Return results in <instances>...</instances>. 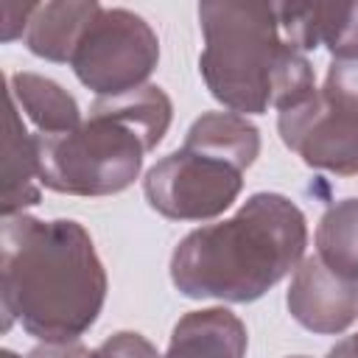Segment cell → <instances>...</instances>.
<instances>
[{
  "label": "cell",
  "instance_id": "cell-1",
  "mask_svg": "<svg viewBox=\"0 0 358 358\" xmlns=\"http://www.w3.org/2000/svg\"><path fill=\"white\" fill-rule=\"evenodd\" d=\"M106 268L73 218L8 215L0 227L3 330L14 322L48 344L78 341L106 302Z\"/></svg>",
  "mask_w": 358,
  "mask_h": 358
},
{
  "label": "cell",
  "instance_id": "cell-2",
  "mask_svg": "<svg viewBox=\"0 0 358 358\" xmlns=\"http://www.w3.org/2000/svg\"><path fill=\"white\" fill-rule=\"evenodd\" d=\"M305 213L282 193H252L235 215L187 232L171 282L187 299L255 302L305 260Z\"/></svg>",
  "mask_w": 358,
  "mask_h": 358
},
{
  "label": "cell",
  "instance_id": "cell-3",
  "mask_svg": "<svg viewBox=\"0 0 358 358\" xmlns=\"http://www.w3.org/2000/svg\"><path fill=\"white\" fill-rule=\"evenodd\" d=\"M204 48L199 73L210 95L235 115L277 112L316 92L308 53L296 50L277 17V3L204 0L199 3Z\"/></svg>",
  "mask_w": 358,
  "mask_h": 358
},
{
  "label": "cell",
  "instance_id": "cell-4",
  "mask_svg": "<svg viewBox=\"0 0 358 358\" xmlns=\"http://www.w3.org/2000/svg\"><path fill=\"white\" fill-rule=\"evenodd\" d=\"M173 120V103L157 84L95 98L90 117L67 134H36L39 182L67 196H115L134 185L143 157Z\"/></svg>",
  "mask_w": 358,
  "mask_h": 358
},
{
  "label": "cell",
  "instance_id": "cell-5",
  "mask_svg": "<svg viewBox=\"0 0 358 358\" xmlns=\"http://www.w3.org/2000/svg\"><path fill=\"white\" fill-rule=\"evenodd\" d=\"M257 154L232 131L193 123L182 148L148 168L143 193L151 210L171 221H210L243 190V171Z\"/></svg>",
  "mask_w": 358,
  "mask_h": 358
},
{
  "label": "cell",
  "instance_id": "cell-6",
  "mask_svg": "<svg viewBox=\"0 0 358 358\" xmlns=\"http://www.w3.org/2000/svg\"><path fill=\"white\" fill-rule=\"evenodd\" d=\"M159 62L154 28L129 8H103L87 25L70 67L98 98H112L145 87Z\"/></svg>",
  "mask_w": 358,
  "mask_h": 358
},
{
  "label": "cell",
  "instance_id": "cell-7",
  "mask_svg": "<svg viewBox=\"0 0 358 358\" xmlns=\"http://www.w3.org/2000/svg\"><path fill=\"white\" fill-rule=\"evenodd\" d=\"M277 131L285 148L305 165L338 176L358 173V115H350L316 90L305 101L277 115Z\"/></svg>",
  "mask_w": 358,
  "mask_h": 358
},
{
  "label": "cell",
  "instance_id": "cell-8",
  "mask_svg": "<svg viewBox=\"0 0 358 358\" xmlns=\"http://www.w3.org/2000/svg\"><path fill=\"white\" fill-rule=\"evenodd\" d=\"M285 308L296 324L319 336H338L358 319V280L327 268L319 255L305 257L291 274Z\"/></svg>",
  "mask_w": 358,
  "mask_h": 358
},
{
  "label": "cell",
  "instance_id": "cell-9",
  "mask_svg": "<svg viewBox=\"0 0 358 358\" xmlns=\"http://www.w3.org/2000/svg\"><path fill=\"white\" fill-rule=\"evenodd\" d=\"M277 17L285 39L302 53L327 48L333 59L358 56V0L277 3Z\"/></svg>",
  "mask_w": 358,
  "mask_h": 358
},
{
  "label": "cell",
  "instance_id": "cell-10",
  "mask_svg": "<svg viewBox=\"0 0 358 358\" xmlns=\"http://www.w3.org/2000/svg\"><path fill=\"white\" fill-rule=\"evenodd\" d=\"M246 324L229 308H201L185 313L171 333L162 358H243Z\"/></svg>",
  "mask_w": 358,
  "mask_h": 358
},
{
  "label": "cell",
  "instance_id": "cell-11",
  "mask_svg": "<svg viewBox=\"0 0 358 358\" xmlns=\"http://www.w3.org/2000/svg\"><path fill=\"white\" fill-rule=\"evenodd\" d=\"M101 11L95 0H53L36 3L28 31L22 36L25 48L48 62L70 64L87 25Z\"/></svg>",
  "mask_w": 358,
  "mask_h": 358
},
{
  "label": "cell",
  "instance_id": "cell-12",
  "mask_svg": "<svg viewBox=\"0 0 358 358\" xmlns=\"http://www.w3.org/2000/svg\"><path fill=\"white\" fill-rule=\"evenodd\" d=\"M39 140L36 134H28L20 106L8 95L3 137V218L20 215L25 207L39 204Z\"/></svg>",
  "mask_w": 358,
  "mask_h": 358
},
{
  "label": "cell",
  "instance_id": "cell-13",
  "mask_svg": "<svg viewBox=\"0 0 358 358\" xmlns=\"http://www.w3.org/2000/svg\"><path fill=\"white\" fill-rule=\"evenodd\" d=\"M8 95L36 126V134H67L84 123L78 101L53 78L39 73H11Z\"/></svg>",
  "mask_w": 358,
  "mask_h": 358
},
{
  "label": "cell",
  "instance_id": "cell-14",
  "mask_svg": "<svg viewBox=\"0 0 358 358\" xmlns=\"http://www.w3.org/2000/svg\"><path fill=\"white\" fill-rule=\"evenodd\" d=\"M316 255L327 268L358 280V199L330 204L316 224Z\"/></svg>",
  "mask_w": 358,
  "mask_h": 358
},
{
  "label": "cell",
  "instance_id": "cell-15",
  "mask_svg": "<svg viewBox=\"0 0 358 358\" xmlns=\"http://www.w3.org/2000/svg\"><path fill=\"white\" fill-rule=\"evenodd\" d=\"M324 101L333 106L358 115V56L355 59H333L324 76V87L319 90Z\"/></svg>",
  "mask_w": 358,
  "mask_h": 358
},
{
  "label": "cell",
  "instance_id": "cell-16",
  "mask_svg": "<svg viewBox=\"0 0 358 358\" xmlns=\"http://www.w3.org/2000/svg\"><path fill=\"white\" fill-rule=\"evenodd\" d=\"M87 358H162V355L145 336L120 330V333L109 336L103 344H98L95 350H90Z\"/></svg>",
  "mask_w": 358,
  "mask_h": 358
},
{
  "label": "cell",
  "instance_id": "cell-17",
  "mask_svg": "<svg viewBox=\"0 0 358 358\" xmlns=\"http://www.w3.org/2000/svg\"><path fill=\"white\" fill-rule=\"evenodd\" d=\"M34 6L36 3H3L0 6V14H3L0 39L3 42H14L17 36H25L28 22H31V14H34Z\"/></svg>",
  "mask_w": 358,
  "mask_h": 358
},
{
  "label": "cell",
  "instance_id": "cell-18",
  "mask_svg": "<svg viewBox=\"0 0 358 358\" xmlns=\"http://www.w3.org/2000/svg\"><path fill=\"white\" fill-rule=\"evenodd\" d=\"M90 350L78 341H67V344H48L42 341L39 347H34L25 358H87Z\"/></svg>",
  "mask_w": 358,
  "mask_h": 358
},
{
  "label": "cell",
  "instance_id": "cell-19",
  "mask_svg": "<svg viewBox=\"0 0 358 358\" xmlns=\"http://www.w3.org/2000/svg\"><path fill=\"white\" fill-rule=\"evenodd\" d=\"M327 358H358V333L350 336V338H344V341H338L327 352Z\"/></svg>",
  "mask_w": 358,
  "mask_h": 358
},
{
  "label": "cell",
  "instance_id": "cell-20",
  "mask_svg": "<svg viewBox=\"0 0 358 358\" xmlns=\"http://www.w3.org/2000/svg\"><path fill=\"white\" fill-rule=\"evenodd\" d=\"M3 358H17V355H14V352H8V350H6V352H3Z\"/></svg>",
  "mask_w": 358,
  "mask_h": 358
},
{
  "label": "cell",
  "instance_id": "cell-21",
  "mask_svg": "<svg viewBox=\"0 0 358 358\" xmlns=\"http://www.w3.org/2000/svg\"><path fill=\"white\" fill-rule=\"evenodd\" d=\"M291 358H308V355H291Z\"/></svg>",
  "mask_w": 358,
  "mask_h": 358
}]
</instances>
